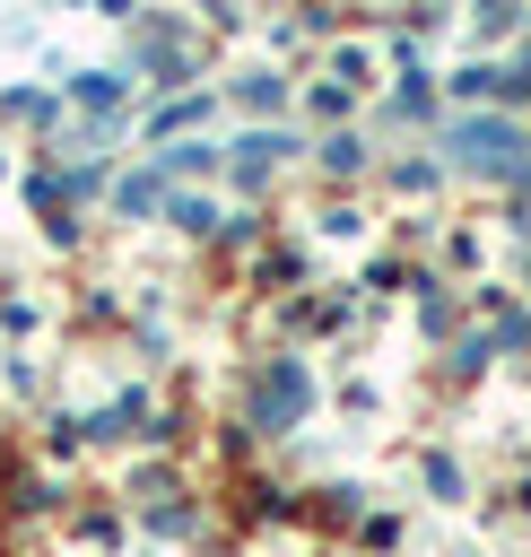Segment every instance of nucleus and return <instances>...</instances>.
<instances>
[{
    "label": "nucleus",
    "instance_id": "obj_1",
    "mask_svg": "<svg viewBox=\"0 0 531 557\" xmlns=\"http://www.w3.org/2000/svg\"><path fill=\"white\" fill-rule=\"evenodd\" d=\"M305 409V374L296 366H270V383H261V418H296Z\"/></svg>",
    "mask_w": 531,
    "mask_h": 557
}]
</instances>
